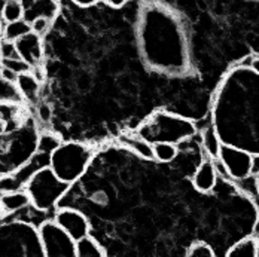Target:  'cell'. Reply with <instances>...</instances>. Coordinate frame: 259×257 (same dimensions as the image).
I'll return each mask as SVG.
<instances>
[{
	"label": "cell",
	"mask_w": 259,
	"mask_h": 257,
	"mask_svg": "<svg viewBox=\"0 0 259 257\" xmlns=\"http://www.w3.org/2000/svg\"><path fill=\"white\" fill-rule=\"evenodd\" d=\"M2 217H5V214H3V211H2V208H0V219H2Z\"/></svg>",
	"instance_id": "35"
},
{
	"label": "cell",
	"mask_w": 259,
	"mask_h": 257,
	"mask_svg": "<svg viewBox=\"0 0 259 257\" xmlns=\"http://www.w3.org/2000/svg\"><path fill=\"white\" fill-rule=\"evenodd\" d=\"M256 244L258 241L252 236H247L227 251V257H256Z\"/></svg>",
	"instance_id": "18"
},
{
	"label": "cell",
	"mask_w": 259,
	"mask_h": 257,
	"mask_svg": "<svg viewBox=\"0 0 259 257\" xmlns=\"http://www.w3.org/2000/svg\"><path fill=\"white\" fill-rule=\"evenodd\" d=\"M188 257H214V250L204 241H195L186 251Z\"/></svg>",
	"instance_id": "23"
},
{
	"label": "cell",
	"mask_w": 259,
	"mask_h": 257,
	"mask_svg": "<svg viewBox=\"0 0 259 257\" xmlns=\"http://www.w3.org/2000/svg\"><path fill=\"white\" fill-rule=\"evenodd\" d=\"M14 43H15V48L18 51L20 58H23L31 67L42 64L44 48H42L40 34H37L31 30L30 33H27L23 37H20L18 40H15Z\"/></svg>",
	"instance_id": "11"
},
{
	"label": "cell",
	"mask_w": 259,
	"mask_h": 257,
	"mask_svg": "<svg viewBox=\"0 0 259 257\" xmlns=\"http://www.w3.org/2000/svg\"><path fill=\"white\" fill-rule=\"evenodd\" d=\"M39 235L45 257H76V241L55 220L44 222L39 226Z\"/></svg>",
	"instance_id": "8"
},
{
	"label": "cell",
	"mask_w": 259,
	"mask_h": 257,
	"mask_svg": "<svg viewBox=\"0 0 259 257\" xmlns=\"http://www.w3.org/2000/svg\"><path fill=\"white\" fill-rule=\"evenodd\" d=\"M125 3H127V0H107V5H109V6H112V8H115V9L122 8Z\"/></svg>",
	"instance_id": "30"
},
{
	"label": "cell",
	"mask_w": 259,
	"mask_h": 257,
	"mask_svg": "<svg viewBox=\"0 0 259 257\" xmlns=\"http://www.w3.org/2000/svg\"><path fill=\"white\" fill-rule=\"evenodd\" d=\"M94 156V150L78 141L60 143L51 153L48 165L55 176L70 186L87 173Z\"/></svg>",
	"instance_id": "6"
},
{
	"label": "cell",
	"mask_w": 259,
	"mask_h": 257,
	"mask_svg": "<svg viewBox=\"0 0 259 257\" xmlns=\"http://www.w3.org/2000/svg\"><path fill=\"white\" fill-rule=\"evenodd\" d=\"M31 31V26L30 23H27L26 20H17V21H11L8 23L5 28H3V39L5 40H11L15 42L20 37H23L24 34Z\"/></svg>",
	"instance_id": "19"
},
{
	"label": "cell",
	"mask_w": 259,
	"mask_h": 257,
	"mask_svg": "<svg viewBox=\"0 0 259 257\" xmlns=\"http://www.w3.org/2000/svg\"><path fill=\"white\" fill-rule=\"evenodd\" d=\"M104 248L90 235L76 241V257H104Z\"/></svg>",
	"instance_id": "17"
},
{
	"label": "cell",
	"mask_w": 259,
	"mask_h": 257,
	"mask_svg": "<svg viewBox=\"0 0 259 257\" xmlns=\"http://www.w3.org/2000/svg\"><path fill=\"white\" fill-rule=\"evenodd\" d=\"M203 146L207 150V153L213 159H219V152H221V146L222 141L218 135V132L214 131L213 125H210L203 131Z\"/></svg>",
	"instance_id": "20"
},
{
	"label": "cell",
	"mask_w": 259,
	"mask_h": 257,
	"mask_svg": "<svg viewBox=\"0 0 259 257\" xmlns=\"http://www.w3.org/2000/svg\"><path fill=\"white\" fill-rule=\"evenodd\" d=\"M119 141L125 146L131 149L136 155H139L140 158L143 159H148V161H152L155 159V155H154V146L151 143H148L146 140L140 138L137 134L136 135H121L119 137Z\"/></svg>",
	"instance_id": "16"
},
{
	"label": "cell",
	"mask_w": 259,
	"mask_h": 257,
	"mask_svg": "<svg viewBox=\"0 0 259 257\" xmlns=\"http://www.w3.org/2000/svg\"><path fill=\"white\" fill-rule=\"evenodd\" d=\"M6 128H8V124L5 122V121H2L0 119V138L5 135V132H6Z\"/></svg>",
	"instance_id": "32"
},
{
	"label": "cell",
	"mask_w": 259,
	"mask_h": 257,
	"mask_svg": "<svg viewBox=\"0 0 259 257\" xmlns=\"http://www.w3.org/2000/svg\"><path fill=\"white\" fill-rule=\"evenodd\" d=\"M137 45L145 64L165 76H183L191 58L186 31L176 12L161 3H146L137 20Z\"/></svg>",
	"instance_id": "2"
},
{
	"label": "cell",
	"mask_w": 259,
	"mask_h": 257,
	"mask_svg": "<svg viewBox=\"0 0 259 257\" xmlns=\"http://www.w3.org/2000/svg\"><path fill=\"white\" fill-rule=\"evenodd\" d=\"M2 57L3 58H20L14 42L3 39V42H2Z\"/></svg>",
	"instance_id": "26"
},
{
	"label": "cell",
	"mask_w": 259,
	"mask_h": 257,
	"mask_svg": "<svg viewBox=\"0 0 259 257\" xmlns=\"http://www.w3.org/2000/svg\"><path fill=\"white\" fill-rule=\"evenodd\" d=\"M195 125L191 119L179 115L156 110L139 128L136 134L151 144L173 143L178 144L195 134Z\"/></svg>",
	"instance_id": "4"
},
{
	"label": "cell",
	"mask_w": 259,
	"mask_h": 257,
	"mask_svg": "<svg viewBox=\"0 0 259 257\" xmlns=\"http://www.w3.org/2000/svg\"><path fill=\"white\" fill-rule=\"evenodd\" d=\"M30 26H31V30L34 31V33H37V34H45L48 30H50V26H51V20L48 18V17H44V15H40V17H36V18H33V21L30 23Z\"/></svg>",
	"instance_id": "25"
},
{
	"label": "cell",
	"mask_w": 259,
	"mask_h": 257,
	"mask_svg": "<svg viewBox=\"0 0 259 257\" xmlns=\"http://www.w3.org/2000/svg\"><path fill=\"white\" fill-rule=\"evenodd\" d=\"M2 42H3V28L0 23V104H21L24 103V98L21 97V94L18 92L15 83H9L2 77Z\"/></svg>",
	"instance_id": "14"
},
{
	"label": "cell",
	"mask_w": 259,
	"mask_h": 257,
	"mask_svg": "<svg viewBox=\"0 0 259 257\" xmlns=\"http://www.w3.org/2000/svg\"><path fill=\"white\" fill-rule=\"evenodd\" d=\"M154 146V155L156 161L159 162H171L178 156V146L173 143H155Z\"/></svg>",
	"instance_id": "22"
},
{
	"label": "cell",
	"mask_w": 259,
	"mask_h": 257,
	"mask_svg": "<svg viewBox=\"0 0 259 257\" xmlns=\"http://www.w3.org/2000/svg\"><path fill=\"white\" fill-rule=\"evenodd\" d=\"M211 125L222 144L259 156V75L249 66H235L219 83Z\"/></svg>",
	"instance_id": "1"
},
{
	"label": "cell",
	"mask_w": 259,
	"mask_h": 257,
	"mask_svg": "<svg viewBox=\"0 0 259 257\" xmlns=\"http://www.w3.org/2000/svg\"><path fill=\"white\" fill-rule=\"evenodd\" d=\"M57 2H58V0H57Z\"/></svg>",
	"instance_id": "36"
},
{
	"label": "cell",
	"mask_w": 259,
	"mask_h": 257,
	"mask_svg": "<svg viewBox=\"0 0 259 257\" xmlns=\"http://www.w3.org/2000/svg\"><path fill=\"white\" fill-rule=\"evenodd\" d=\"M256 257H259V241L258 244H256Z\"/></svg>",
	"instance_id": "34"
},
{
	"label": "cell",
	"mask_w": 259,
	"mask_h": 257,
	"mask_svg": "<svg viewBox=\"0 0 259 257\" xmlns=\"http://www.w3.org/2000/svg\"><path fill=\"white\" fill-rule=\"evenodd\" d=\"M15 86L21 97L24 98V101H34L40 91V82L34 77L31 70L26 73H20L15 80Z\"/></svg>",
	"instance_id": "15"
},
{
	"label": "cell",
	"mask_w": 259,
	"mask_h": 257,
	"mask_svg": "<svg viewBox=\"0 0 259 257\" xmlns=\"http://www.w3.org/2000/svg\"><path fill=\"white\" fill-rule=\"evenodd\" d=\"M218 180V174H216V168L210 161H204L198 165L194 177H192V184L195 187V190L201 192V193H210Z\"/></svg>",
	"instance_id": "12"
},
{
	"label": "cell",
	"mask_w": 259,
	"mask_h": 257,
	"mask_svg": "<svg viewBox=\"0 0 259 257\" xmlns=\"http://www.w3.org/2000/svg\"><path fill=\"white\" fill-rule=\"evenodd\" d=\"M23 15H24V5L21 0H5L2 17L6 23L21 20Z\"/></svg>",
	"instance_id": "21"
},
{
	"label": "cell",
	"mask_w": 259,
	"mask_h": 257,
	"mask_svg": "<svg viewBox=\"0 0 259 257\" xmlns=\"http://www.w3.org/2000/svg\"><path fill=\"white\" fill-rule=\"evenodd\" d=\"M24 189L30 196V204L36 210L50 211L67 193L70 184L58 179L50 165H44L28 177Z\"/></svg>",
	"instance_id": "7"
},
{
	"label": "cell",
	"mask_w": 259,
	"mask_h": 257,
	"mask_svg": "<svg viewBox=\"0 0 259 257\" xmlns=\"http://www.w3.org/2000/svg\"><path fill=\"white\" fill-rule=\"evenodd\" d=\"M37 116H39V119H40V121H44V122H50L52 118L51 107H50L48 104H40V106H39V109H37Z\"/></svg>",
	"instance_id": "27"
},
{
	"label": "cell",
	"mask_w": 259,
	"mask_h": 257,
	"mask_svg": "<svg viewBox=\"0 0 259 257\" xmlns=\"http://www.w3.org/2000/svg\"><path fill=\"white\" fill-rule=\"evenodd\" d=\"M28 204H30V196H28L26 189L6 192V193H2V196H0V208L3 211V214H11V213L20 211Z\"/></svg>",
	"instance_id": "13"
},
{
	"label": "cell",
	"mask_w": 259,
	"mask_h": 257,
	"mask_svg": "<svg viewBox=\"0 0 259 257\" xmlns=\"http://www.w3.org/2000/svg\"><path fill=\"white\" fill-rule=\"evenodd\" d=\"M39 134L34 122L28 118L24 125L0 138V176L21 170L39 149Z\"/></svg>",
	"instance_id": "3"
},
{
	"label": "cell",
	"mask_w": 259,
	"mask_h": 257,
	"mask_svg": "<svg viewBox=\"0 0 259 257\" xmlns=\"http://www.w3.org/2000/svg\"><path fill=\"white\" fill-rule=\"evenodd\" d=\"M219 159L224 164L227 173L235 179V180H246L253 174V164H255V156L249 153L247 150L222 144Z\"/></svg>",
	"instance_id": "9"
},
{
	"label": "cell",
	"mask_w": 259,
	"mask_h": 257,
	"mask_svg": "<svg viewBox=\"0 0 259 257\" xmlns=\"http://www.w3.org/2000/svg\"><path fill=\"white\" fill-rule=\"evenodd\" d=\"M2 64L3 67L12 70L14 73L20 75V73H26V72H30L31 70V66L26 63L23 58H3L2 60Z\"/></svg>",
	"instance_id": "24"
},
{
	"label": "cell",
	"mask_w": 259,
	"mask_h": 257,
	"mask_svg": "<svg viewBox=\"0 0 259 257\" xmlns=\"http://www.w3.org/2000/svg\"><path fill=\"white\" fill-rule=\"evenodd\" d=\"M64 231L67 232L75 241L90 235L91 225L83 213L73 208H61L57 211L54 219Z\"/></svg>",
	"instance_id": "10"
},
{
	"label": "cell",
	"mask_w": 259,
	"mask_h": 257,
	"mask_svg": "<svg viewBox=\"0 0 259 257\" xmlns=\"http://www.w3.org/2000/svg\"><path fill=\"white\" fill-rule=\"evenodd\" d=\"M73 3H76L80 8H88V6H93L96 3H99L100 0H72Z\"/></svg>",
	"instance_id": "29"
},
{
	"label": "cell",
	"mask_w": 259,
	"mask_h": 257,
	"mask_svg": "<svg viewBox=\"0 0 259 257\" xmlns=\"http://www.w3.org/2000/svg\"><path fill=\"white\" fill-rule=\"evenodd\" d=\"M249 67L259 75V57H252L250 58V66Z\"/></svg>",
	"instance_id": "31"
},
{
	"label": "cell",
	"mask_w": 259,
	"mask_h": 257,
	"mask_svg": "<svg viewBox=\"0 0 259 257\" xmlns=\"http://www.w3.org/2000/svg\"><path fill=\"white\" fill-rule=\"evenodd\" d=\"M0 257H45L39 228L26 222L0 225Z\"/></svg>",
	"instance_id": "5"
},
{
	"label": "cell",
	"mask_w": 259,
	"mask_h": 257,
	"mask_svg": "<svg viewBox=\"0 0 259 257\" xmlns=\"http://www.w3.org/2000/svg\"><path fill=\"white\" fill-rule=\"evenodd\" d=\"M256 190H258V195H259V171H258V176H256Z\"/></svg>",
	"instance_id": "33"
},
{
	"label": "cell",
	"mask_w": 259,
	"mask_h": 257,
	"mask_svg": "<svg viewBox=\"0 0 259 257\" xmlns=\"http://www.w3.org/2000/svg\"><path fill=\"white\" fill-rule=\"evenodd\" d=\"M2 77H3L6 82H9V83H15V80H17L18 75H17V73H14L12 70H9V69L3 67V69H2Z\"/></svg>",
	"instance_id": "28"
}]
</instances>
